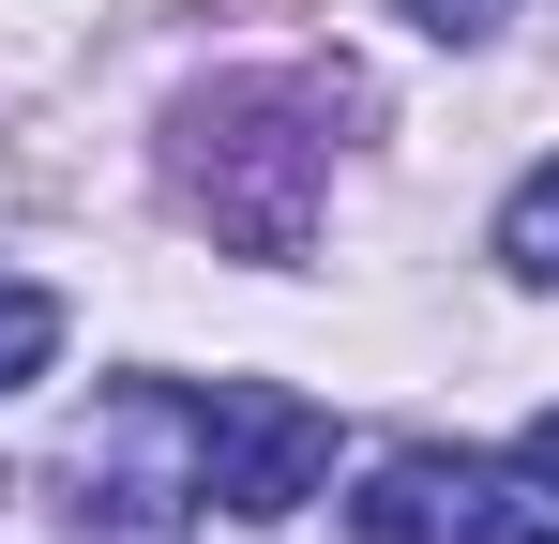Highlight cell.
<instances>
[{
    "label": "cell",
    "instance_id": "obj_7",
    "mask_svg": "<svg viewBox=\"0 0 559 544\" xmlns=\"http://www.w3.org/2000/svg\"><path fill=\"white\" fill-rule=\"evenodd\" d=\"M454 544H559V499H514V484H468Z\"/></svg>",
    "mask_w": 559,
    "mask_h": 544
},
{
    "label": "cell",
    "instance_id": "obj_6",
    "mask_svg": "<svg viewBox=\"0 0 559 544\" xmlns=\"http://www.w3.org/2000/svg\"><path fill=\"white\" fill-rule=\"evenodd\" d=\"M46 363H61V303H46L31 272H0V393H31Z\"/></svg>",
    "mask_w": 559,
    "mask_h": 544
},
{
    "label": "cell",
    "instance_id": "obj_1",
    "mask_svg": "<svg viewBox=\"0 0 559 544\" xmlns=\"http://www.w3.org/2000/svg\"><path fill=\"white\" fill-rule=\"evenodd\" d=\"M182 197L242 243V258H302L318 227V137H302V91H212L182 121Z\"/></svg>",
    "mask_w": 559,
    "mask_h": 544
},
{
    "label": "cell",
    "instance_id": "obj_4",
    "mask_svg": "<svg viewBox=\"0 0 559 544\" xmlns=\"http://www.w3.org/2000/svg\"><path fill=\"white\" fill-rule=\"evenodd\" d=\"M454 499H468V453H454V469H439V453H378L348 515H364V544H439V530H454Z\"/></svg>",
    "mask_w": 559,
    "mask_h": 544
},
{
    "label": "cell",
    "instance_id": "obj_5",
    "mask_svg": "<svg viewBox=\"0 0 559 544\" xmlns=\"http://www.w3.org/2000/svg\"><path fill=\"white\" fill-rule=\"evenodd\" d=\"M499 258L530 272V287H559V152L514 181V197H499Z\"/></svg>",
    "mask_w": 559,
    "mask_h": 544
},
{
    "label": "cell",
    "instance_id": "obj_2",
    "mask_svg": "<svg viewBox=\"0 0 559 544\" xmlns=\"http://www.w3.org/2000/svg\"><path fill=\"white\" fill-rule=\"evenodd\" d=\"M61 484H76L61 499V544H182V515H197V409L167 378H121Z\"/></svg>",
    "mask_w": 559,
    "mask_h": 544
},
{
    "label": "cell",
    "instance_id": "obj_9",
    "mask_svg": "<svg viewBox=\"0 0 559 544\" xmlns=\"http://www.w3.org/2000/svg\"><path fill=\"white\" fill-rule=\"evenodd\" d=\"M530 484H545V499H559V409H545V424H530Z\"/></svg>",
    "mask_w": 559,
    "mask_h": 544
},
{
    "label": "cell",
    "instance_id": "obj_3",
    "mask_svg": "<svg viewBox=\"0 0 559 544\" xmlns=\"http://www.w3.org/2000/svg\"><path fill=\"white\" fill-rule=\"evenodd\" d=\"M318 484H333V409L318 393H287V378H212L197 393V499L212 515L287 530Z\"/></svg>",
    "mask_w": 559,
    "mask_h": 544
},
{
    "label": "cell",
    "instance_id": "obj_8",
    "mask_svg": "<svg viewBox=\"0 0 559 544\" xmlns=\"http://www.w3.org/2000/svg\"><path fill=\"white\" fill-rule=\"evenodd\" d=\"M408 15H424L439 46H484V31H499V0H408Z\"/></svg>",
    "mask_w": 559,
    "mask_h": 544
}]
</instances>
